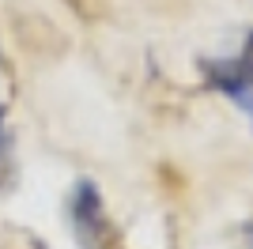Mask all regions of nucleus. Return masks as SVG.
I'll return each instance as SVG.
<instances>
[{"mask_svg": "<svg viewBox=\"0 0 253 249\" xmlns=\"http://www.w3.org/2000/svg\"><path fill=\"white\" fill-rule=\"evenodd\" d=\"M102 193H98L95 181H76L72 189V204H68V223H72V234L84 249H102L106 238V215H102Z\"/></svg>", "mask_w": 253, "mask_h": 249, "instance_id": "nucleus-1", "label": "nucleus"}, {"mask_svg": "<svg viewBox=\"0 0 253 249\" xmlns=\"http://www.w3.org/2000/svg\"><path fill=\"white\" fill-rule=\"evenodd\" d=\"M211 83H215V91L231 94L238 106L253 110V102H250V91H253V64H250V61L211 64Z\"/></svg>", "mask_w": 253, "mask_h": 249, "instance_id": "nucleus-2", "label": "nucleus"}, {"mask_svg": "<svg viewBox=\"0 0 253 249\" xmlns=\"http://www.w3.org/2000/svg\"><path fill=\"white\" fill-rule=\"evenodd\" d=\"M8 114H4V106H0V189L8 181V170H11V159H8Z\"/></svg>", "mask_w": 253, "mask_h": 249, "instance_id": "nucleus-3", "label": "nucleus"}, {"mask_svg": "<svg viewBox=\"0 0 253 249\" xmlns=\"http://www.w3.org/2000/svg\"><path fill=\"white\" fill-rule=\"evenodd\" d=\"M246 230H250V238H253V227H246Z\"/></svg>", "mask_w": 253, "mask_h": 249, "instance_id": "nucleus-4", "label": "nucleus"}]
</instances>
